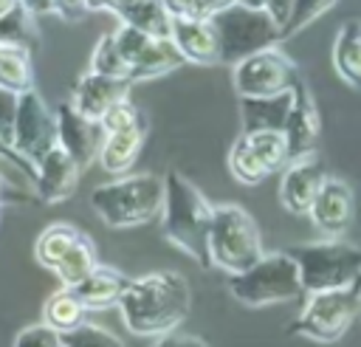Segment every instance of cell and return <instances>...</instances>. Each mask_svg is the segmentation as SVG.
Returning <instances> with one entry per match:
<instances>
[{
  "label": "cell",
  "mask_w": 361,
  "mask_h": 347,
  "mask_svg": "<svg viewBox=\"0 0 361 347\" xmlns=\"http://www.w3.org/2000/svg\"><path fill=\"white\" fill-rule=\"evenodd\" d=\"M333 68L355 90H361V20L350 17L336 31L333 42Z\"/></svg>",
  "instance_id": "ffe728a7"
},
{
  "label": "cell",
  "mask_w": 361,
  "mask_h": 347,
  "mask_svg": "<svg viewBox=\"0 0 361 347\" xmlns=\"http://www.w3.org/2000/svg\"><path fill=\"white\" fill-rule=\"evenodd\" d=\"M290 96H293V102H290V113H288V121L282 127V135H285L290 161H299V158L313 155L316 141H319V130H322V118H319L316 102H313V96L302 79L293 85Z\"/></svg>",
  "instance_id": "7c38bea8"
},
{
  "label": "cell",
  "mask_w": 361,
  "mask_h": 347,
  "mask_svg": "<svg viewBox=\"0 0 361 347\" xmlns=\"http://www.w3.org/2000/svg\"><path fill=\"white\" fill-rule=\"evenodd\" d=\"M212 23L220 37V62L228 65H237L257 51L274 48L276 39H282V28L265 8H248L243 3L214 14Z\"/></svg>",
  "instance_id": "52a82bcc"
},
{
  "label": "cell",
  "mask_w": 361,
  "mask_h": 347,
  "mask_svg": "<svg viewBox=\"0 0 361 347\" xmlns=\"http://www.w3.org/2000/svg\"><path fill=\"white\" fill-rule=\"evenodd\" d=\"M90 71L93 73H104V76H116V79H130V65L121 56L113 31L99 37V42H96V48L90 54Z\"/></svg>",
  "instance_id": "4dcf8cb0"
},
{
  "label": "cell",
  "mask_w": 361,
  "mask_h": 347,
  "mask_svg": "<svg viewBox=\"0 0 361 347\" xmlns=\"http://www.w3.org/2000/svg\"><path fill=\"white\" fill-rule=\"evenodd\" d=\"M82 237V231L71 223H51L39 231L37 243H34V260L45 268H56V262L71 251V245Z\"/></svg>",
  "instance_id": "d4e9b609"
},
{
  "label": "cell",
  "mask_w": 361,
  "mask_h": 347,
  "mask_svg": "<svg viewBox=\"0 0 361 347\" xmlns=\"http://www.w3.org/2000/svg\"><path fill=\"white\" fill-rule=\"evenodd\" d=\"M243 6H248V8H265V3L268 0H240Z\"/></svg>",
  "instance_id": "7dc6e473"
},
{
  "label": "cell",
  "mask_w": 361,
  "mask_h": 347,
  "mask_svg": "<svg viewBox=\"0 0 361 347\" xmlns=\"http://www.w3.org/2000/svg\"><path fill=\"white\" fill-rule=\"evenodd\" d=\"M299 82L296 65L274 45L265 51H257L234 65V87L240 99H262V96H279L293 90Z\"/></svg>",
  "instance_id": "9c48e42d"
},
{
  "label": "cell",
  "mask_w": 361,
  "mask_h": 347,
  "mask_svg": "<svg viewBox=\"0 0 361 347\" xmlns=\"http://www.w3.org/2000/svg\"><path fill=\"white\" fill-rule=\"evenodd\" d=\"M262 254V237L254 217L237 203L214 206L209 229V265H217L231 276L248 271Z\"/></svg>",
  "instance_id": "5b68a950"
},
{
  "label": "cell",
  "mask_w": 361,
  "mask_h": 347,
  "mask_svg": "<svg viewBox=\"0 0 361 347\" xmlns=\"http://www.w3.org/2000/svg\"><path fill=\"white\" fill-rule=\"evenodd\" d=\"M0 45L6 48H20V51H37L39 45V31L34 23V14L20 3L8 14L0 17Z\"/></svg>",
  "instance_id": "4316f807"
},
{
  "label": "cell",
  "mask_w": 361,
  "mask_h": 347,
  "mask_svg": "<svg viewBox=\"0 0 361 347\" xmlns=\"http://www.w3.org/2000/svg\"><path fill=\"white\" fill-rule=\"evenodd\" d=\"M113 37H116V45H118V51H121V56L127 59V65H133L138 56H141V51L149 45V34H144V31H135V28H130V25H121L118 23V28L113 31Z\"/></svg>",
  "instance_id": "d590c367"
},
{
  "label": "cell",
  "mask_w": 361,
  "mask_h": 347,
  "mask_svg": "<svg viewBox=\"0 0 361 347\" xmlns=\"http://www.w3.org/2000/svg\"><path fill=\"white\" fill-rule=\"evenodd\" d=\"M290 8H293V0H268V3H265V11L274 17V23H276L279 28L288 23Z\"/></svg>",
  "instance_id": "b9f144b4"
},
{
  "label": "cell",
  "mask_w": 361,
  "mask_h": 347,
  "mask_svg": "<svg viewBox=\"0 0 361 347\" xmlns=\"http://www.w3.org/2000/svg\"><path fill=\"white\" fill-rule=\"evenodd\" d=\"M288 254L299 268V282L305 293L361 285V248L344 243L341 237L293 245Z\"/></svg>",
  "instance_id": "277c9868"
},
{
  "label": "cell",
  "mask_w": 361,
  "mask_h": 347,
  "mask_svg": "<svg viewBox=\"0 0 361 347\" xmlns=\"http://www.w3.org/2000/svg\"><path fill=\"white\" fill-rule=\"evenodd\" d=\"M164 181L152 172L121 175L90 192V209L113 229L144 226L161 214Z\"/></svg>",
  "instance_id": "3957f363"
},
{
  "label": "cell",
  "mask_w": 361,
  "mask_h": 347,
  "mask_svg": "<svg viewBox=\"0 0 361 347\" xmlns=\"http://www.w3.org/2000/svg\"><path fill=\"white\" fill-rule=\"evenodd\" d=\"M130 0H85L87 11H110V14H118Z\"/></svg>",
  "instance_id": "7bdbcfd3"
},
{
  "label": "cell",
  "mask_w": 361,
  "mask_h": 347,
  "mask_svg": "<svg viewBox=\"0 0 361 347\" xmlns=\"http://www.w3.org/2000/svg\"><path fill=\"white\" fill-rule=\"evenodd\" d=\"M189 305L192 291L180 271H152L127 282L118 310L130 333L158 339L189 316Z\"/></svg>",
  "instance_id": "6da1fadb"
},
{
  "label": "cell",
  "mask_w": 361,
  "mask_h": 347,
  "mask_svg": "<svg viewBox=\"0 0 361 347\" xmlns=\"http://www.w3.org/2000/svg\"><path fill=\"white\" fill-rule=\"evenodd\" d=\"M127 276L116 268H107V265H99L87 279H82L73 291L76 296L82 299V305L87 310H104V308H113L121 302L124 296V288H127Z\"/></svg>",
  "instance_id": "d6986e66"
},
{
  "label": "cell",
  "mask_w": 361,
  "mask_h": 347,
  "mask_svg": "<svg viewBox=\"0 0 361 347\" xmlns=\"http://www.w3.org/2000/svg\"><path fill=\"white\" fill-rule=\"evenodd\" d=\"M214 206L206 195L180 172L164 175V206H161V234L178 251L195 262H209V229Z\"/></svg>",
  "instance_id": "7a4b0ae2"
},
{
  "label": "cell",
  "mask_w": 361,
  "mask_h": 347,
  "mask_svg": "<svg viewBox=\"0 0 361 347\" xmlns=\"http://www.w3.org/2000/svg\"><path fill=\"white\" fill-rule=\"evenodd\" d=\"M99 124H102L104 133H118V130H130V127L144 124V116H141V110H138L130 99H121V102H116V104L99 118Z\"/></svg>",
  "instance_id": "836d02e7"
},
{
  "label": "cell",
  "mask_w": 361,
  "mask_h": 347,
  "mask_svg": "<svg viewBox=\"0 0 361 347\" xmlns=\"http://www.w3.org/2000/svg\"><path fill=\"white\" fill-rule=\"evenodd\" d=\"M51 8H54L56 17H62L68 23H76V20H82L87 14L85 0H51Z\"/></svg>",
  "instance_id": "74e56055"
},
{
  "label": "cell",
  "mask_w": 361,
  "mask_h": 347,
  "mask_svg": "<svg viewBox=\"0 0 361 347\" xmlns=\"http://www.w3.org/2000/svg\"><path fill=\"white\" fill-rule=\"evenodd\" d=\"M116 17L121 25H130V28L144 31L158 39H166L172 31V17L166 14L161 0H130Z\"/></svg>",
  "instance_id": "603a6c76"
},
{
  "label": "cell",
  "mask_w": 361,
  "mask_h": 347,
  "mask_svg": "<svg viewBox=\"0 0 361 347\" xmlns=\"http://www.w3.org/2000/svg\"><path fill=\"white\" fill-rule=\"evenodd\" d=\"M169 39L180 51L183 62H192V65L220 62V37L212 20H172Z\"/></svg>",
  "instance_id": "e0dca14e"
},
{
  "label": "cell",
  "mask_w": 361,
  "mask_h": 347,
  "mask_svg": "<svg viewBox=\"0 0 361 347\" xmlns=\"http://www.w3.org/2000/svg\"><path fill=\"white\" fill-rule=\"evenodd\" d=\"M172 20H197V0H161Z\"/></svg>",
  "instance_id": "f35d334b"
},
{
  "label": "cell",
  "mask_w": 361,
  "mask_h": 347,
  "mask_svg": "<svg viewBox=\"0 0 361 347\" xmlns=\"http://www.w3.org/2000/svg\"><path fill=\"white\" fill-rule=\"evenodd\" d=\"M234 3H240V0H197V20H212L214 14L226 11Z\"/></svg>",
  "instance_id": "60d3db41"
},
{
  "label": "cell",
  "mask_w": 361,
  "mask_h": 347,
  "mask_svg": "<svg viewBox=\"0 0 361 347\" xmlns=\"http://www.w3.org/2000/svg\"><path fill=\"white\" fill-rule=\"evenodd\" d=\"M251 144V150L257 152V158L262 161V166L271 172H282L288 164H290V155H288V144H285V135L282 130H259V133H243Z\"/></svg>",
  "instance_id": "f1b7e54d"
},
{
  "label": "cell",
  "mask_w": 361,
  "mask_h": 347,
  "mask_svg": "<svg viewBox=\"0 0 361 347\" xmlns=\"http://www.w3.org/2000/svg\"><path fill=\"white\" fill-rule=\"evenodd\" d=\"M6 195H8V183H6V181H3V175H0V203H3V200H8Z\"/></svg>",
  "instance_id": "c3c4849f"
},
{
  "label": "cell",
  "mask_w": 361,
  "mask_h": 347,
  "mask_svg": "<svg viewBox=\"0 0 361 347\" xmlns=\"http://www.w3.org/2000/svg\"><path fill=\"white\" fill-rule=\"evenodd\" d=\"M54 147H56V113L31 87L20 93V107L14 121V152L37 166V161Z\"/></svg>",
  "instance_id": "30bf717a"
},
{
  "label": "cell",
  "mask_w": 361,
  "mask_h": 347,
  "mask_svg": "<svg viewBox=\"0 0 361 347\" xmlns=\"http://www.w3.org/2000/svg\"><path fill=\"white\" fill-rule=\"evenodd\" d=\"M62 347H124V341L118 336H113L110 330L85 322V324L62 333Z\"/></svg>",
  "instance_id": "d6a6232c"
},
{
  "label": "cell",
  "mask_w": 361,
  "mask_h": 347,
  "mask_svg": "<svg viewBox=\"0 0 361 347\" xmlns=\"http://www.w3.org/2000/svg\"><path fill=\"white\" fill-rule=\"evenodd\" d=\"M290 90L279 96H262V99H240V116H243V133H259V130H282L290 113Z\"/></svg>",
  "instance_id": "44dd1931"
},
{
  "label": "cell",
  "mask_w": 361,
  "mask_h": 347,
  "mask_svg": "<svg viewBox=\"0 0 361 347\" xmlns=\"http://www.w3.org/2000/svg\"><path fill=\"white\" fill-rule=\"evenodd\" d=\"M144 133L147 127H130V130H118V133H104L102 150H99V164L104 172L110 175H127L133 169V164L141 155L144 147Z\"/></svg>",
  "instance_id": "ac0fdd59"
},
{
  "label": "cell",
  "mask_w": 361,
  "mask_h": 347,
  "mask_svg": "<svg viewBox=\"0 0 361 347\" xmlns=\"http://www.w3.org/2000/svg\"><path fill=\"white\" fill-rule=\"evenodd\" d=\"M358 313H361V285L319 291V293H307V302L299 319L290 324V330L305 339L333 344L350 330Z\"/></svg>",
  "instance_id": "ba28073f"
},
{
  "label": "cell",
  "mask_w": 361,
  "mask_h": 347,
  "mask_svg": "<svg viewBox=\"0 0 361 347\" xmlns=\"http://www.w3.org/2000/svg\"><path fill=\"white\" fill-rule=\"evenodd\" d=\"M85 313H87V308L82 305V299L76 296L73 288L54 291L42 305V322L48 327H54L56 333H68V330L85 324Z\"/></svg>",
  "instance_id": "cb8c5ba5"
},
{
  "label": "cell",
  "mask_w": 361,
  "mask_h": 347,
  "mask_svg": "<svg viewBox=\"0 0 361 347\" xmlns=\"http://www.w3.org/2000/svg\"><path fill=\"white\" fill-rule=\"evenodd\" d=\"M336 3H338V0H293L290 17H288V23L282 25V37L299 34V31L307 28L313 20H319L324 11H330Z\"/></svg>",
  "instance_id": "1f68e13d"
},
{
  "label": "cell",
  "mask_w": 361,
  "mask_h": 347,
  "mask_svg": "<svg viewBox=\"0 0 361 347\" xmlns=\"http://www.w3.org/2000/svg\"><path fill=\"white\" fill-rule=\"evenodd\" d=\"M96 268H99L96 248H93L90 237H87V234H82V237L71 245V251L56 262L54 274H56V279H59L65 288H76V285H79L82 279H87Z\"/></svg>",
  "instance_id": "484cf974"
},
{
  "label": "cell",
  "mask_w": 361,
  "mask_h": 347,
  "mask_svg": "<svg viewBox=\"0 0 361 347\" xmlns=\"http://www.w3.org/2000/svg\"><path fill=\"white\" fill-rule=\"evenodd\" d=\"M14 6H20V0H0V17H3V14H8Z\"/></svg>",
  "instance_id": "bcb514c9"
},
{
  "label": "cell",
  "mask_w": 361,
  "mask_h": 347,
  "mask_svg": "<svg viewBox=\"0 0 361 347\" xmlns=\"http://www.w3.org/2000/svg\"><path fill=\"white\" fill-rule=\"evenodd\" d=\"M34 17H39V14H54V8H51V0H20Z\"/></svg>",
  "instance_id": "f6af8a7d"
},
{
  "label": "cell",
  "mask_w": 361,
  "mask_h": 347,
  "mask_svg": "<svg viewBox=\"0 0 361 347\" xmlns=\"http://www.w3.org/2000/svg\"><path fill=\"white\" fill-rule=\"evenodd\" d=\"M228 291L237 302L248 308H265V305H282L296 299L302 291L299 268L290 260L288 251L262 254L248 271L228 276Z\"/></svg>",
  "instance_id": "8992f818"
},
{
  "label": "cell",
  "mask_w": 361,
  "mask_h": 347,
  "mask_svg": "<svg viewBox=\"0 0 361 347\" xmlns=\"http://www.w3.org/2000/svg\"><path fill=\"white\" fill-rule=\"evenodd\" d=\"M324 164L313 155L307 158H299V161H290L285 169H282V181H279V200L282 206L290 212V214H307L313 200H316V192L322 189L324 183Z\"/></svg>",
  "instance_id": "5bb4252c"
},
{
  "label": "cell",
  "mask_w": 361,
  "mask_h": 347,
  "mask_svg": "<svg viewBox=\"0 0 361 347\" xmlns=\"http://www.w3.org/2000/svg\"><path fill=\"white\" fill-rule=\"evenodd\" d=\"M130 85H133L130 79H116V76H104V73L87 71V73L79 76V82L73 85L71 104H73L82 116L99 121L116 102L127 99Z\"/></svg>",
  "instance_id": "2e32d148"
},
{
  "label": "cell",
  "mask_w": 361,
  "mask_h": 347,
  "mask_svg": "<svg viewBox=\"0 0 361 347\" xmlns=\"http://www.w3.org/2000/svg\"><path fill=\"white\" fill-rule=\"evenodd\" d=\"M79 166L76 161L56 144L37 161V175H34V189L42 203H62L68 200L76 186H79Z\"/></svg>",
  "instance_id": "9a60e30c"
},
{
  "label": "cell",
  "mask_w": 361,
  "mask_h": 347,
  "mask_svg": "<svg viewBox=\"0 0 361 347\" xmlns=\"http://www.w3.org/2000/svg\"><path fill=\"white\" fill-rule=\"evenodd\" d=\"M14 347H62V333H56L54 327H48L45 322L39 324H28L17 333Z\"/></svg>",
  "instance_id": "8d00e7d4"
},
{
  "label": "cell",
  "mask_w": 361,
  "mask_h": 347,
  "mask_svg": "<svg viewBox=\"0 0 361 347\" xmlns=\"http://www.w3.org/2000/svg\"><path fill=\"white\" fill-rule=\"evenodd\" d=\"M152 347H209L203 339H195V336H186V333H164L155 339Z\"/></svg>",
  "instance_id": "ab89813d"
},
{
  "label": "cell",
  "mask_w": 361,
  "mask_h": 347,
  "mask_svg": "<svg viewBox=\"0 0 361 347\" xmlns=\"http://www.w3.org/2000/svg\"><path fill=\"white\" fill-rule=\"evenodd\" d=\"M183 65V56L180 51L175 48V42L166 37V39H158L152 37L149 45L141 51V56L130 65V82H147V79H158L175 68Z\"/></svg>",
  "instance_id": "7402d4cb"
},
{
  "label": "cell",
  "mask_w": 361,
  "mask_h": 347,
  "mask_svg": "<svg viewBox=\"0 0 361 347\" xmlns=\"http://www.w3.org/2000/svg\"><path fill=\"white\" fill-rule=\"evenodd\" d=\"M17 107H20V93H11L0 87V144L14 150V121H17Z\"/></svg>",
  "instance_id": "e575fe53"
},
{
  "label": "cell",
  "mask_w": 361,
  "mask_h": 347,
  "mask_svg": "<svg viewBox=\"0 0 361 347\" xmlns=\"http://www.w3.org/2000/svg\"><path fill=\"white\" fill-rule=\"evenodd\" d=\"M0 158H6V161H11L14 166H20V169H25V172L31 175V181H34V175H37V166H34V164H28V161H25L23 155H17L14 150H8V147H3V144H0Z\"/></svg>",
  "instance_id": "ee69618b"
},
{
  "label": "cell",
  "mask_w": 361,
  "mask_h": 347,
  "mask_svg": "<svg viewBox=\"0 0 361 347\" xmlns=\"http://www.w3.org/2000/svg\"><path fill=\"white\" fill-rule=\"evenodd\" d=\"M228 172L245 186H257L268 178V169L262 166V161L257 158V152L251 150L245 135H240L228 150Z\"/></svg>",
  "instance_id": "f546056e"
},
{
  "label": "cell",
  "mask_w": 361,
  "mask_h": 347,
  "mask_svg": "<svg viewBox=\"0 0 361 347\" xmlns=\"http://www.w3.org/2000/svg\"><path fill=\"white\" fill-rule=\"evenodd\" d=\"M0 87H6L11 93H25V90L34 87L31 54L28 51L0 45Z\"/></svg>",
  "instance_id": "83f0119b"
},
{
  "label": "cell",
  "mask_w": 361,
  "mask_h": 347,
  "mask_svg": "<svg viewBox=\"0 0 361 347\" xmlns=\"http://www.w3.org/2000/svg\"><path fill=\"white\" fill-rule=\"evenodd\" d=\"M54 113H56V144L76 161L79 169L90 166L99 158L104 141L102 124L82 116L71 102H62Z\"/></svg>",
  "instance_id": "8fae6325"
},
{
  "label": "cell",
  "mask_w": 361,
  "mask_h": 347,
  "mask_svg": "<svg viewBox=\"0 0 361 347\" xmlns=\"http://www.w3.org/2000/svg\"><path fill=\"white\" fill-rule=\"evenodd\" d=\"M353 214H355V197H353L350 183L327 175L322 189L316 192V200H313L307 217L324 237H341L350 229Z\"/></svg>",
  "instance_id": "4fadbf2b"
}]
</instances>
